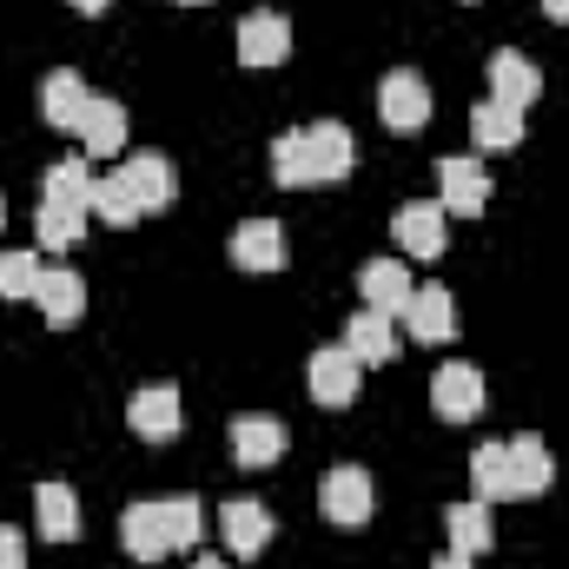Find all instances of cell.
<instances>
[{
    "label": "cell",
    "mask_w": 569,
    "mask_h": 569,
    "mask_svg": "<svg viewBox=\"0 0 569 569\" xmlns=\"http://www.w3.org/2000/svg\"><path fill=\"white\" fill-rule=\"evenodd\" d=\"M127 425L140 430L146 443L179 437V425H186V405H179V391H172V385H140V391H133V405H127Z\"/></svg>",
    "instance_id": "18"
},
{
    "label": "cell",
    "mask_w": 569,
    "mask_h": 569,
    "mask_svg": "<svg viewBox=\"0 0 569 569\" xmlns=\"http://www.w3.org/2000/svg\"><path fill=\"white\" fill-rule=\"evenodd\" d=\"M33 305H40V318L53 325V331H67V325H80L87 318V279L80 272H40V284H33Z\"/></svg>",
    "instance_id": "19"
},
{
    "label": "cell",
    "mask_w": 569,
    "mask_h": 569,
    "mask_svg": "<svg viewBox=\"0 0 569 569\" xmlns=\"http://www.w3.org/2000/svg\"><path fill=\"white\" fill-rule=\"evenodd\" d=\"M345 351H351L358 365H391V358L405 351L398 318H385V311H358V318L345 325Z\"/></svg>",
    "instance_id": "21"
},
{
    "label": "cell",
    "mask_w": 569,
    "mask_h": 569,
    "mask_svg": "<svg viewBox=\"0 0 569 569\" xmlns=\"http://www.w3.org/2000/svg\"><path fill=\"white\" fill-rule=\"evenodd\" d=\"M443 530H450V550L457 557H483L490 550V503H477V497L470 503H450L443 510Z\"/></svg>",
    "instance_id": "27"
},
{
    "label": "cell",
    "mask_w": 569,
    "mask_h": 569,
    "mask_svg": "<svg viewBox=\"0 0 569 569\" xmlns=\"http://www.w3.org/2000/svg\"><path fill=\"white\" fill-rule=\"evenodd\" d=\"M219 537H226V550H232L239 563H252V557H266V543H272V510L252 503V497H232V503L219 510Z\"/></svg>",
    "instance_id": "10"
},
{
    "label": "cell",
    "mask_w": 569,
    "mask_h": 569,
    "mask_svg": "<svg viewBox=\"0 0 569 569\" xmlns=\"http://www.w3.org/2000/svg\"><path fill=\"white\" fill-rule=\"evenodd\" d=\"M430 411H437L443 425H470V418L483 411V371H477V365H443V371L430 378Z\"/></svg>",
    "instance_id": "8"
},
{
    "label": "cell",
    "mask_w": 569,
    "mask_h": 569,
    "mask_svg": "<svg viewBox=\"0 0 569 569\" xmlns=\"http://www.w3.org/2000/svg\"><path fill=\"white\" fill-rule=\"evenodd\" d=\"M378 120H385L398 140L425 133V120H430V87L411 73V67H398V73H385V80H378Z\"/></svg>",
    "instance_id": "4"
},
{
    "label": "cell",
    "mask_w": 569,
    "mask_h": 569,
    "mask_svg": "<svg viewBox=\"0 0 569 569\" xmlns=\"http://www.w3.org/2000/svg\"><path fill=\"white\" fill-rule=\"evenodd\" d=\"M179 7H206V0H179Z\"/></svg>",
    "instance_id": "36"
},
{
    "label": "cell",
    "mask_w": 569,
    "mask_h": 569,
    "mask_svg": "<svg viewBox=\"0 0 569 569\" xmlns=\"http://www.w3.org/2000/svg\"><path fill=\"white\" fill-rule=\"evenodd\" d=\"M0 569H27V543L13 523H0Z\"/></svg>",
    "instance_id": "31"
},
{
    "label": "cell",
    "mask_w": 569,
    "mask_h": 569,
    "mask_svg": "<svg viewBox=\"0 0 569 569\" xmlns=\"http://www.w3.org/2000/svg\"><path fill=\"white\" fill-rule=\"evenodd\" d=\"M67 7H80V13H107V0H67Z\"/></svg>",
    "instance_id": "34"
},
{
    "label": "cell",
    "mask_w": 569,
    "mask_h": 569,
    "mask_svg": "<svg viewBox=\"0 0 569 569\" xmlns=\"http://www.w3.org/2000/svg\"><path fill=\"white\" fill-rule=\"evenodd\" d=\"M430 569H470V557H457V550H450V557H437Z\"/></svg>",
    "instance_id": "32"
},
{
    "label": "cell",
    "mask_w": 569,
    "mask_h": 569,
    "mask_svg": "<svg viewBox=\"0 0 569 569\" xmlns=\"http://www.w3.org/2000/svg\"><path fill=\"white\" fill-rule=\"evenodd\" d=\"M284 226L279 219H246L239 232H232V266L239 272H284Z\"/></svg>",
    "instance_id": "17"
},
{
    "label": "cell",
    "mask_w": 569,
    "mask_h": 569,
    "mask_svg": "<svg viewBox=\"0 0 569 569\" xmlns=\"http://www.w3.org/2000/svg\"><path fill=\"white\" fill-rule=\"evenodd\" d=\"M87 100H93V87H87L73 67H53V73L40 80V113H47V127H53V133H80Z\"/></svg>",
    "instance_id": "15"
},
{
    "label": "cell",
    "mask_w": 569,
    "mask_h": 569,
    "mask_svg": "<svg viewBox=\"0 0 569 569\" xmlns=\"http://www.w3.org/2000/svg\"><path fill=\"white\" fill-rule=\"evenodd\" d=\"M543 13H550V20H569V0H543Z\"/></svg>",
    "instance_id": "33"
},
{
    "label": "cell",
    "mask_w": 569,
    "mask_h": 569,
    "mask_svg": "<svg viewBox=\"0 0 569 569\" xmlns=\"http://www.w3.org/2000/svg\"><path fill=\"white\" fill-rule=\"evenodd\" d=\"M351 166H358V140L338 120L298 127L272 146V179L279 186H338V179H351Z\"/></svg>",
    "instance_id": "2"
},
{
    "label": "cell",
    "mask_w": 569,
    "mask_h": 569,
    "mask_svg": "<svg viewBox=\"0 0 569 569\" xmlns=\"http://www.w3.org/2000/svg\"><path fill=\"white\" fill-rule=\"evenodd\" d=\"M450 212L437 206V199H411V206H398V219H391V232H398V246L411 252V259H443V246H450Z\"/></svg>",
    "instance_id": "9"
},
{
    "label": "cell",
    "mask_w": 569,
    "mask_h": 569,
    "mask_svg": "<svg viewBox=\"0 0 569 569\" xmlns=\"http://www.w3.org/2000/svg\"><path fill=\"white\" fill-rule=\"evenodd\" d=\"M470 497L477 503H503L510 497V443H477V457H470Z\"/></svg>",
    "instance_id": "26"
},
{
    "label": "cell",
    "mask_w": 569,
    "mask_h": 569,
    "mask_svg": "<svg viewBox=\"0 0 569 569\" xmlns=\"http://www.w3.org/2000/svg\"><path fill=\"white\" fill-rule=\"evenodd\" d=\"M483 73H490V100H497V107H517V113H523V107L543 100V73H537V60L517 53V47H497Z\"/></svg>",
    "instance_id": "7"
},
{
    "label": "cell",
    "mask_w": 569,
    "mask_h": 569,
    "mask_svg": "<svg viewBox=\"0 0 569 569\" xmlns=\"http://www.w3.org/2000/svg\"><path fill=\"white\" fill-rule=\"evenodd\" d=\"M40 206H60V212H73V219H93V172H87V159H60V166H47V179H40Z\"/></svg>",
    "instance_id": "20"
},
{
    "label": "cell",
    "mask_w": 569,
    "mask_h": 569,
    "mask_svg": "<svg viewBox=\"0 0 569 569\" xmlns=\"http://www.w3.org/2000/svg\"><path fill=\"white\" fill-rule=\"evenodd\" d=\"M40 272V252H0V298H33Z\"/></svg>",
    "instance_id": "30"
},
{
    "label": "cell",
    "mask_w": 569,
    "mask_h": 569,
    "mask_svg": "<svg viewBox=\"0 0 569 569\" xmlns=\"http://www.w3.org/2000/svg\"><path fill=\"white\" fill-rule=\"evenodd\" d=\"M358 378H365V365H358L345 345H325V351H311V365H305V385H311V398H318L325 411H351V405H358Z\"/></svg>",
    "instance_id": "5"
},
{
    "label": "cell",
    "mask_w": 569,
    "mask_h": 569,
    "mask_svg": "<svg viewBox=\"0 0 569 569\" xmlns=\"http://www.w3.org/2000/svg\"><path fill=\"white\" fill-rule=\"evenodd\" d=\"M113 172L127 179V192L140 199V212H166V206H172V192H179V179H172L166 152H127Z\"/></svg>",
    "instance_id": "14"
},
{
    "label": "cell",
    "mask_w": 569,
    "mask_h": 569,
    "mask_svg": "<svg viewBox=\"0 0 569 569\" xmlns=\"http://www.w3.org/2000/svg\"><path fill=\"white\" fill-rule=\"evenodd\" d=\"M437 206H443L450 219H477V212L490 206V179H483V166H477L470 152L437 159Z\"/></svg>",
    "instance_id": "6"
},
{
    "label": "cell",
    "mask_w": 569,
    "mask_h": 569,
    "mask_svg": "<svg viewBox=\"0 0 569 569\" xmlns=\"http://www.w3.org/2000/svg\"><path fill=\"white\" fill-rule=\"evenodd\" d=\"M284 53H291V20H284V13L259 7V13L239 20V60H246V67H279Z\"/></svg>",
    "instance_id": "16"
},
{
    "label": "cell",
    "mask_w": 569,
    "mask_h": 569,
    "mask_svg": "<svg viewBox=\"0 0 569 569\" xmlns=\"http://www.w3.org/2000/svg\"><path fill=\"white\" fill-rule=\"evenodd\" d=\"M33 239H40V252H73V246L87 239V219H73V212H60V206H40V212H33Z\"/></svg>",
    "instance_id": "28"
},
{
    "label": "cell",
    "mask_w": 569,
    "mask_h": 569,
    "mask_svg": "<svg viewBox=\"0 0 569 569\" xmlns=\"http://www.w3.org/2000/svg\"><path fill=\"white\" fill-rule=\"evenodd\" d=\"M371 470L365 463H338V470H325L318 477V510H325V523H338V530H358V523H371Z\"/></svg>",
    "instance_id": "3"
},
{
    "label": "cell",
    "mask_w": 569,
    "mask_h": 569,
    "mask_svg": "<svg viewBox=\"0 0 569 569\" xmlns=\"http://www.w3.org/2000/svg\"><path fill=\"white\" fill-rule=\"evenodd\" d=\"M199 537H206L199 497H146L120 517V543L133 563H166L179 550H199Z\"/></svg>",
    "instance_id": "1"
},
{
    "label": "cell",
    "mask_w": 569,
    "mask_h": 569,
    "mask_svg": "<svg viewBox=\"0 0 569 569\" xmlns=\"http://www.w3.org/2000/svg\"><path fill=\"white\" fill-rule=\"evenodd\" d=\"M0 226H7V199H0Z\"/></svg>",
    "instance_id": "37"
},
{
    "label": "cell",
    "mask_w": 569,
    "mask_h": 569,
    "mask_svg": "<svg viewBox=\"0 0 569 569\" xmlns=\"http://www.w3.org/2000/svg\"><path fill=\"white\" fill-rule=\"evenodd\" d=\"M557 483V457H550V443L543 437H510V497H543Z\"/></svg>",
    "instance_id": "22"
},
{
    "label": "cell",
    "mask_w": 569,
    "mask_h": 569,
    "mask_svg": "<svg viewBox=\"0 0 569 569\" xmlns=\"http://www.w3.org/2000/svg\"><path fill=\"white\" fill-rule=\"evenodd\" d=\"M358 298H365V311L405 318V311H411V298H418V279H411L398 259H371V266L358 272Z\"/></svg>",
    "instance_id": "12"
},
{
    "label": "cell",
    "mask_w": 569,
    "mask_h": 569,
    "mask_svg": "<svg viewBox=\"0 0 569 569\" xmlns=\"http://www.w3.org/2000/svg\"><path fill=\"white\" fill-rule=\"evenodd\" d=\"M93 219H107V226H133V219H146L140 199L127 192V179H120V172L93 179Z\"/></svg>",
    "instance_id": "29"
},
{
    "label": "cell",
    "mask_w": 569,
    "mask_h": 569,
    "mask_svg": "<svg viewBox=\"0 0 569 569\" xmlns=\"http://www.w3.org/2000/svg\"><path fill=\"white\" fill-rule=\"evenodd\" d=\"M470 140H477V152H510V146L523 140V113L497 107V100H477L470 107Z\"/></svg>",
    "instance_id": "25"
},
{
    "label": "cell",
    "mask_w": 569,
    "mask_h": 569,
    "mask_svg": "<svg viewBox=\"0 0 569 569\" xmlns=\"http://www.w3.org/2000/svg\"><path fill=\"white\" fill-rule=\"evenodd\" d=\"M80 146H87L93 159H120V152H127V107L107 100V93H93L87 113H80Z\"/></svg>",
    "instance_id": "23"
},
{
    "label": "cell",
    "mask_w": 569,
    "mask_h": 569,
    "mask_svg": "<svg viewBox=\"0 0 569 569\" xmlns=\"http://www.w3.org/2000/svg\"><path fill=\"white\" fill-rule=\"evenodd\" d=\"M192 569H232V563H219V557H192Z\"/></svg>",
    "instance_id": "35"
},
{
    "label": "cell",
    "mask_w": 569,
    "mask_h": 569,
    "mask_svg": "<svg viewBox=\"0 0 569 569\" xmlns=\"http://www.w3.org/2000/svg\"><path fill=\"white\" fill-rule=\"evenodd\" d=\"M398 325H405L411 345H450L457 338V298L443 284H418V298H411V311Z\"/></svg>",
    "instance_id": "13"
},
{
    "label": "cell",
    "mask_w": 569,
    "mask_h": 569,
    "mask_svg": "<svg viewBox=\"0 0 569 569\" xmlns=\"http://www.w3.org/2000/svg\"><path fill=\"white\" fill-rule=\"evenodd\" d=\"M226 443H232V463H246V470H266V463H279L284 457V425L279 418H266V411H246V418H232L226 430Z\"/></svg>",
    "instance_id": "11"
},
{
    "label": "cell",
    "mask_w": 569,
    "mask_h": 569,
    "mask_svg": "<svg viewBox=\"0 0 569 569\" xmlns=\"http://www.w3.org/2000/svg\"><path fill=\"white\" fill-rule=\"evenodd\" d=\"M33 523H40L47 543H73L80 537V497L67 483H40L33 490Z\"/></svg>",
    "instance_id": "24"
}]
</instances>
